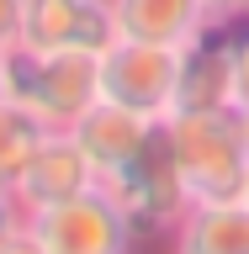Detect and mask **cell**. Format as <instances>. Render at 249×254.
Returning <instances> with one entry per match:
<instances>
[{
  "label": "cell",
  "instance_id": "7a4b0ae2",
  "mask_svg": "<svg viewBox=\"0 0 249 254\" xmlns=\"http://www.w3.org/2000/svg\"><path fill=\"white\" fill-rule=\"evenodd\" d=\"M170 143L180 159V175L191 186V201H239L249 180V117L239 106L218 111H175Z\"/></svg>",
  "mask_w": 249,
  "mask_h": 254
},
{
  "label": "cell",
  "instance_id": "52a82bcc",
  "mask_svg": "<svg viewBox=\"0 0 249 254\" xmlns=\"http://www.w3.org/2000/svg\"><path fill=\"white\" fill-rule=\"evenodd\" d=\"M95 186H101V170L90 164V154L80 148L75 132L59 127V132H48V138L37 143L32 164L21 170L16 201H21L27 217H37V212H48V206H59V201H75V196H85V190H95Z\"/></svg>",
  "mask_w": 249,
  "mask_h": 254
},
{
  "label": "cell",
  "instance_id": "2e32d148",
  "mask_svg": "<svg viewBox=\"0 0 249 254\" xmlns=\"http://www.w3.org/2000/svg\"><path fill=\"white\" fill-rule=\"evenodd\" d=\"M21 228H27V212L16 201V190H0V244H11Z\"/></svg>",
  "mask_w": 249,
  "mask_h": 254
},
{
  "label": "cell",
  "instance_id": "8fae6325",
  "mask_svg": "<svg viewBox=\"0 0 249 254\" xmlns=\"http://www.w3.org/2000/svg\"><path fill=\"white\" fill-rule=\"evenodd\" d=\"M175 254H249V201H191L170 233Z\"/></svg>",
  "mask_w": 249,
  "mask_h": 254
},
{
  "label": "cell",
  "instance_id": "7c38bea8",
  "mask_svg": "<svg viewBox=\"0 0 249 254\" xmlns=\"http://www.w3.org/2000/svg\"><path fill=\"white\" fill-rule=\"evenodd\" d=\"M43 138H48V127L37 117H27L11 101H0V190H16V180L32 164V154H37Z\"/></svg>",
  "mask_w": 249,
  "mask_h": 254
},
{
  "label": "cell",
  "instance_id": "30bf717a",
  "mask_svg": "<svg viewBox=\"0 0 249 254\" xmlns=\"http://www.w3.org/2000/svg\"><path fill=\"white\" fill-rule=\"evenodd\" d=\"M111 11H117V37H138V43L191 48L212 32L207 0H111Z\"/></svg>",
  "mask_w": 249,
  "mask_h": 254
},
{
  "label": "cell",
  "instance_id": "5b68a950",
  "mask_svg": "<svg viewBox=\"0 0 249 254\" xmlns=\"http://www.w3.org/2000/svg\"><path fill=\"white\" fill-rule=\"evenodd\" d=\"M27 228L48 254H127L138 244L127 217L117 212V201L101 186L75 196V201H59L48 212H37V217H27Z\"/></svg>",
  "mask_w": 249,
  "mask_h": 254
},
{
  "label": "cell",
  "instance_id": "e0dca14e",
  "mask_svg": "<svg viewBox=\"0 0 249 254\" xmlns=\"http://www.w3.org/2000/svg\"><path fill=\"white\" fill-rule=\"evenodd\" d=\"M0 254H48V249L37 244V238H32V228H21L11 244H0Z\"/></svg>",
  "mask_w": 249,
  "mask_h": 254
},
{
  "label": "cell",
  "instance_id": "9c48e42d",
  "mask_svg": "<svg viewBox=\"0 0 249 254\" xmlns=\"http://www.w3.org/2000/svg\"><path fill=\"white\" fill-rule=\"evenodd\" d=\"M154 127H159V117L127 111V106H117V101H95V106L85 111L69 132L80 138V148L90 154V164L101 170V180H106L111 170H122L127 159L149 143V132H154Z\"/></svg>",
  "mask_w": 249,
  "mask_h": 254
},
{
  "label": "cell",
  "instance_id": "6da1fadb",
  "mask_svg": "<svg viewBox=\"0 0 249 254\" xmlns=\"http://www.w3.org/2000/svg\"><path fill=\"white\" fill-rule=\"evenodd\" d=\"M0 95L27 117L59 132L75 127L101 101V59L95 53H43L32 43H16L0 53Z\"/></svg>",
  "mask_w": 249,
  "mask_h": 254
},
{
  "label": "cell",
  "instance_id": "d6986e66",
  "mask_svg": "<svg viewBox=\"0 0 249 254\" xmlns=\"http://www.w3.org/2000/svg\"><path fill=\"white\" fill-rule=\"evenodd\" d=\"M0 101H5V95H0Z\"/></svg>",
  "mask_w": 249,
  "mask_h": 254
},
{
  "label": "cell",
  "instance_id": "3957f363",
  "mask_svg": "<svg viewBox=\"0 0 249 254\" xmlns=\"http://www.w3.org/2000/svg\"><path fill=\"white\" fill-rule=\"evenodd\" d=\"M101 190L117 201L133 238H170L180 228V217L191 212V186L180 175V159H175L170 122H159L138 154L101 180Z\"/></svg>",
  "mask_w": 249,
  "mask_h": 254
},
{
  "label": "cell",
  "instance_id": "277c9868",
  "mask_svg": "<svg viewBox=\"0 0 249 254\" xmlns=\"http://www.w3.org/2000/svg\"><path fill=\"white\" fill-rule=\"evenodd\" d=\"M180 53L186 48L165 43H138V37H117L101 53V101H117L143 117H170L175 111V79H180Z\"/></svg>",
  "mask_w": 249,
  "mask_h": 254
},
{
  "label": "cell",
  "instance_id": "8992f818",
  "mask_svg": "<svg viewBox=\"0 0 249 254\" xmlns=\"http://www.w3.org/2000/svg\"><path fill=\"white\" fill-rule=\"evenodd\" d=\"M21 43L43 53H106L117 43V11L111 0H27Z\"/></svg>",
  "mask_w": 249,
  "mask_h": 254
},
{
  "label": "cell",
  "instance_id": "9a60e30c",
  "mask_svg": "<svg viewBox=\"0 0 249 254\" xmlns=\"http://www.w3.org/2000/svg\"><path fill=\"white\" fill-rule=\"evenodd\" d=\"M21 16H27V0H0V53L21 43Z\"/></svg>",
  "mask_w": 249,
  "mask_h": 254
},
{
  "label": "cell",
  "instance_id": "ba28073f",
  "mask_svg": "<svg viewBox=\"0 0 249 254\" xmlns=\"http://www.w3.org/2000/svg\"><path fill=\"white\" fill-rule=\"evenodd\" d=\"M218 106H234V32H207L180 53L175 111H218Z\"/></svg>",
  "mask_w": 249,
  "mask_h": 254
},
{
  "label": "cell",
  "instance_id": "5bb4252c",
  "mask_svg": "<svg viewBox=\"0 0 249 254\" xmlns=\"http://www.w3.org/2000/svg\"><path fill=\"white\" fill-rule=\"evenodd\" d=\"M207 16H212V32H234L249 21V0H207Z\"/></svg>",
  "mask_w": 249,
  "mask_h": 254
},
{
  "label": "cell",
  "instance_id": "ac0fdd59",
  "mask_svg": "<svg viewBox=\"0 0 249 254\" xmlns=\"http://www.w3.org/2000/svg\"><path fill=\"white\" fill-rule=\"evenodd\" d=\"M244 201H249V180H244Z\"/></svg>",
  "mask_w": 249,
  "mask_h": 254
},
{
  "label": "cell",
  "instance_id": "4fadbf2b",
  "mask_svg": "<svg viewBox=\"0 0 249 254\" xmlns=\"http://www.w3.org/2000/svg\"><path fill=\"white\" fill-rule=\"evenodd\" d=\"M234 106L249 117V21L234 27Z\"/></svg>",
  "mask_w": 249,
  "mask_h": 254
}]
</instances>
